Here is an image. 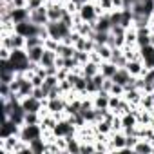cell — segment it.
I'll list each match as a JSON object with an SVG mask.
<instances>
[{"label": "cell", "mask_w": 154, "mask_h": 154, "mask_svg": "<svg viewBox=\"0 0 154 154\" xmlns=\"http://www.w3.org/2000/svg\"><path fill=\"white\" fill-rule=\"evenodd\" d=\"M44 44H45V38H42V36H29V38H26V49L36 47V45H44Z\"/></svg>", "instance_id": "7402d4cb"}, {"label": "cell", "mask_w": 154, "mask_h": 154, "mask_svg": "<svg viewBox=\"0 0 154 154\" xmlns=\"http://www.w3.org/2000/svg\"><path fill=\"white\" fill-rule=\"evenodd\" d=\"M45 29H47L49 38L58 40V42H63V38H67L72 33V27L67 26L63 20H49L45 24Z\"/></svg>", "instance_id": "6da1fadb"}, {"label": "cell", "mask_w": 154, "mask_h": 154, "mask_svg": "<svg viewBox=\"0 0 154 154\" xmlns=\"http://www.w3.org/2000/svg\"><path fill=\"white\" fill-rule=\"evenodd\" d=\"M29 20H33L35 24L38 26H45L49 22V17H47V8L42 6V8H36V9H31V17Z\"/></svg>", "instance_id": "8992f818"}, {"label": "cell", "mask_w": 154, "mask_h": 154, "mask_svg": "<svg viewBox=\"0 0 154 154\" xmlns=\"http://www.w3.org/2000/svg\"><path fill=\"white\" fill-rule=\"evenodd\" d=\"M131 76H132V74L127 71V67H118L116 74L112 76V82H114V84H120V85H125V84L129 82Z\"/></svg>", "instance_id": "e0dca14e"}, {"label": "cell", "mask_w": 154, "mask_h": 154, "mask_svg": "<svg viewBox=\"0 0 154 154\" xmlns=\"http://www.w3.org/2000/svg\"><path fill=\"white\" fill-rule=\"evenodd\" d=\"M132 150H134V152H154V143H150V141H147V140L140 138Z\"/></svg>", "instance_id": "ffe728a7"}, {"label": "cell", "mask_w": 154, "mask_h": 154, "mask_svg": "<svg viewBox=\"0 0 154 154\" xmlns=\"http://www.w3.org/2000/svg\"><path fill=\"white\" fill-rule=\"evenodd\" d=\"M11 51H13V49H9V47L2 45V47H0V60H9V56H11Z\"/></svg>", "instance_id": "cb8c5ba5"}, {"label": "cell", "mask_w": 154, "mask_h": 154, "mask_svg": "<svg viewBox=\"0 0 154 154\" xmlns=\"http://www.w3.org/2000/svg\"><path fill=\"white\" fill-rule=\"evenodd\" d=\"M125 67H127V71H129L132 76H141V74L145 72V69H147L141 60H129V62L125 63Z\"/></svg>", "instance_id": "8fae6325"}, {"label": "cell", "mask_w": 154, "mask_h": 154, "mask_svg": "<svg viewBox=\"0 0 154 154\" xmlns=\"http://www.w3.org/2000/svg\"><path fill=\"white\" fill-rule=\"evenodd\" d=\"M15 76H17V72L11 71V69H8V71H0V84H11V82L15 80Z\"/></svg>", "instance_id": "44dd1931"}, {"label": "cell", "mask_w": 154, "mask_h": 154, "mask_svg": "<svg viewBox=\"0 0 154 154\" xmlns=\"http://www.w3.org/2000/svg\"><path fill=\"white\" fill-rule=\"evenodd\" d=\"M26 51H27V56H29V60H31L33 63H40L45 47H44V45H36V47H29V49H26Z\"/></svg>", "instance_id": "2e32d148"}, {"label": "cell", "mask_w": 154, "mask_h": 154, "mask_svg": "<svg viewBox=\"0 0 154 154\" xmlns=\"http://www.w3.org/2000/svg\"><path fill=\"white\" fill-rule=\"evenodd\" d=\"M71 2H74L76 6H84L85 2H89V0H71Z\"/></svg>", "instance_id": "4316f807"}, {"label": "cell", "mask_w": 154, "mask_h": 154, "mask_svg": "<svg viewBox=\"0 0 154 154\" xmlns=\"http://www.w3.org/2000/svg\"><path fill=\"white\" fill-rule=\"evenodd\" d=\"M29 17H31V9L29 8H13V11H11V20L15 24L26 22V20H29Z\"/></svg>", "instance_id": "9c48e42d"}, {"label": "cell", "mask_w": 154, "mask_h": 154, "mask_svg": "<svg viewBox=\"0 0 154 154\" xmlns=\"http://www.w3.org/2000/svg\"><path fill=\"white\" fill-rule=\"evenodd\" d=\"M42 136H44V129H42L40 123H33V125L24 123V125L20 127V134H18V138H20L22 141H26V143H31L33 140L42 138Z\"/></svg>", "instance_id": "7a4b0ae2"}, {"label": "cell", "mask_w": 154, "mask_h": 154, "mask_svg": "<svg viewBox=\"0 0 154 154\" xmlns=\"http://www.w3.org/2000/svg\"><path fill=\"white\" fill-rule=\"evenodd\" d=\"M20 103H22V107H24V111H26V112H40V111H42V107L45 105V102H42V100H38V98H35L33 94H31V96H24Z\"/></svg>", "instance_id": "277c9868"}, {"label": "cell", "mask_w": 154, "mask_h": 154, "mask_svg": "<svg viewBox=\"0 0 154 154\" xmlns=\"http://www.w3.org/2000/svg\"><path fill=\"white\" fill-rule=\"evenodd\" d=\"M29 147H31V152H33V154H42V152H45V149H47V141H45L44 138H36V140H33V141L29 143Z\"/></svg>", "instance_id": "d6986e66"}, {"label": "cell", "mask_w": 154, "mask_h": 154, "mask_svg": "<svg viewBox=\"0 0 154 154\" xmlns=\"http://www.w3.org/2000/svg\"><path fill=\"white\" fill-rule=\"evenodd\" d=\"M18 134H20V125H17L9 118H4V123L0 127V140L9 138V136H18Z\"/></svg>", "instance_id": "3957f363"}, {"label": "cell", "mask_w": 154, "mask_h": 154, "mask_svg": "<svg viewBox=\"0 0 154 154\" xmlns=\"http://www.w3.org/2000/svg\"><path fill=\"white\" fill-rule=\"evenodd\" d=\"M74 51H76V47L71 45V44H65V42H60L58 47H56V54L62 56V58H71V56H74Z\"/></svg>", "instance_id": "9a60e30c"}, {"label": "cell", "mask_w": 154, "mask_h": 154, "mask_svg": "<svg viewBox=\"0 0 154 154\" xmlns=\"http://www.w3.org/2000/svg\"><path fill=\"white\" fill-rule=\"evenodd\" d=\"M98 72H100V63H96L93 60H89V62H85L82 65V74L87 76V78H93V76L98 74Z\"/></svg>", "instance_id": "5bb4252c"}, {"label": "cell", "mask_w": 154, "mask_h": 154, "mask_svg": "<svg viewBox=\"0 0 154 154\" xmlns=\"http://www.w3.org/2000/svg\"><path fill=\"white\" fill-rule=\"evenodd\" d=\"M93 26H94V31H105V33H111V29H112V24H111L109 13H103V15H100Z\"/></svg>", "instance_id": "30bf717a"}, {"label": "cell", "mask_w": 154, "mask_h": 154, "mask_svg": "<svg viewBox=\"0 0 154 154\" xmlns=\"http://www.w3.org/2000/svg\"><path fill=\"white\" fill-rule=\"evenodd\" d=\"M150 35H152L150 26H149V27H140V29H136V44H138V47L150 45Z\"/></svg>", "instance_id": "52a82bcc"}, {"label": "cell", "mask_w": 154, "mask_h": 154, "mask_svg": "<svg viewBox=\"0 0 154 154\" xmlns=\"http://www.w3.org/2000/svg\"><path fill=\"white\" fill-rule=\"evenodd\" d=\"M112 4H114V9H122L123 8V0H112Z\"/></svg>", "instance_id": "484cf974"}, {"label": "cell", "mask_w": 154, "mask_h": 154, "mask_svg": "<svg viewBox=\"0 0 154 154\" xmlns=\"http://www.w3.org/2000/svg\"><path fill=\"white\" fill-rule=\"evenodd\" d=\"M56 58H58L56 51H53V49H45V51H44V56H42L40 65H42V67H51V65H56Z\"/></svg>", "instance_id": "ac0fdd59"}, {"label": "cell", "mask_w": 154, "mask_h": 154, "mask_svg": "<svg viewBox=\"0 0 154 154\" xmlns=\"http://www.w3.org/2000/svg\"><path fill=\"white\" fill-rule=\"evenodd\" d=\"M116 71H118V65L112 63L111 60H103L100 63V72L105 76V78H112V76L116 74Z\"/></svg>", "instance_id": "4fadbf2b"}, {"label": "cell", "mask_w": 154, "mask_h": 154, "mask_svg": "<svg viewBox=\"0 0 154 154\" xmlns=\"http://www.w3.org/2000/svg\"><path fill=\"white\" fill-rule=\"evenodd\" d=\"M13 8H27V0H11Z\"/></svg>", "instance_id": "d4e9b609"}, {"label": "cell", "mask_w": 154, "mask_h": 154, "mask_svg": "<svg viewBox=\"0 0 154 154\" xmlns=\"http://www.w3.org/2000/svg\"><path fill=\"white\" fill-rule=\"evenodd\" d=\"M45 8H47V17H49V20H62V17H63V13H65V4L51 0L49 4H45Z\"/></svg>", "instance_id": "5b68a950"}, {"label": "cell", "mask_w": 154, "mask_h": 154, "mask_svg": "<svg viewBox=\"0 0 154 154\" xmlns=\"http://www.w3.org/2000/svg\"><path fill=\"white\" fill-rule=\"evenodd\" d=\"M109 100H111V93L107 91H98L96 94H93V103L96 109H109Z\"/></svg>", "instance_id": "ba28073f"}, {"label": "cell", "mask_w": 154, "mask_h": 154, "mask_svg": "<svg viewBox=\"0 0 154 154\" xmlns=\"http://www.w3.org/2000/svg\"><path fill=\"white\" fill-rule=\"evenodd\" d=\"M96 2L100 4V8H102L105 13H109V11H112V9H114V4H112V0H96Z\"/></svg>", "instance_id": "603a6c76"}, {"label": "cell", "mask_w": 154, "mask_h": 154, "mask_svg": "<svg viewBox=\"0 0 154 154\" xmlns=\"http://www.w3.org/2000/svg\"><path fill=\"white\" fill-rule=\"evenodd\" d=\"M109 60L112 63H116L118 67H125V63L129 62L127 56H125V53H123V47H112V54H111Z\"/></svg>", "instance_id": "7c38bea8"}]
</instances>
